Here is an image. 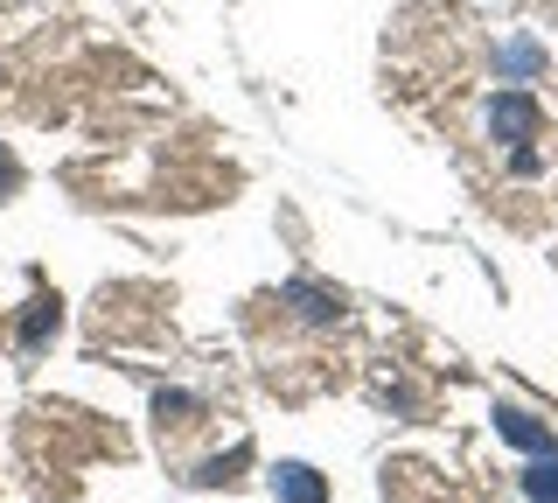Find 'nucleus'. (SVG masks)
<instances>
[{
  "instance_id": "obj_1",
  "label": "nucleus",
  "mask_w": 558,
  "mask_h": 503,
  "mask_svg": "<svg viewBox=\"0 0 558 503\" xmlns=\"http://www.w3.org/2000/svg\"><path fill=\"white\" fill-rule=\"evenodd\" d=\"M488 133H496V141H510V147H523L537 133V106L523 92H502L496 106H488Z\"/></svg>"
},
{
  "instance_id": "obj_2",
  "label": "nucleus",
  "mask_w": 558,
  "mask_h": 503,
  "mask_svg": "<svg viewBox=\"0 0 558 503\" xmlns=\"http://www.w3.org/2000/svg\"><path fill=\"white\" fill-rule=\"evenodd\" d=\"M496 433H502V441H510V447H523V455H551V447H558L551 433L537 427L531 412H517V406H502V412H496Z\"/></svg>"
},
{
  "instance_id": "obj_3",
  "label": "nucleus",
  "mask_w": 558,
  "mask_h": 503,
  "mask_svg": "<svg viewBox=\"0 0 558 503\" xmlns=\"http://www.w3.org/2000/svg\"><path fill=\"white\" fill-rule=\"evenodd\" d=\"M272 490L287 496V503H322V496H328L322 476H314L307 462H279V468H272Z\"/></svg>"
},
{
  "instance_id": "obj_4",
  "label": "nucleus",
  "mask_w": 558,
  "mask_h": 503,
  "mask_svg": "<svg viewBox=\"0 0 558 503\" xmlns=\"http://www.w3.org/2000/svg\"><path fill=\"white\" fill-rule=\"evenodd\" d=\"M287 301L301 308L307 322H336V315H342V301H336V294H328V287H307V280H293V287H287Z\"/></svg>"
},
{
  "instance_id": "obj_5",
  "label": "nucleus",
  "mask_w": 558,
  "mask_h": 503,
  "mask_svg": "<svg viewBox=\"0 0 558 503\" xmlns=\"http://www.w3.org/2000/svg\"><path fill=\"white\" fill-rule=\"evenodd\" d=\"M537 71H545V49H537L531 36H517L510 49H502V77H510V84H523V77H537Z\"/></svg>"
},
{
  "instance_id": "obj_6",
  "label": "nucleus",
  "mask_w": 558,
  "mask_h": 503,
  "mask_svg": "<svg viewBox=\"0 0 558 503\" xmlns=\"http://www.w3.org/2000/svg\"><path fill=\"white\" fill-rule=\"evenodd\" d=\"M523 490H531L537 503H558V462L545 455V462H537V468H531V476H523Z\"/></svg>"
},
{
  "instance_id": "obj_7",
  "label": "nucleus",
  "mask_w": 558,
  "mask_h": 503,
  "mask_svg": "<svg viewBox=\"0 0 558 503\" xmlns=\"http://www.w3.org/2000/svg\"><path fill=\"white\" fill-rule=\"evenodd\" d=\"M49 322H57V301H35V322H28V343L49 336Z\"/></svg>"
},
{
  "instance_id": "obj_8",
  "label": "nucleus",
  "mask_w": 558,
  "mask_h": 503,
  "mask_svg": "<svg viewBox=\"0 0 558 503\" xmlns=\"http://www.w3.org/2000/svg\"><path fill=\"white\" fill-rule=\"evenodd\" d=\"M0 189H14V154L0 147Z\"/></svg>"
}]
</instances>
